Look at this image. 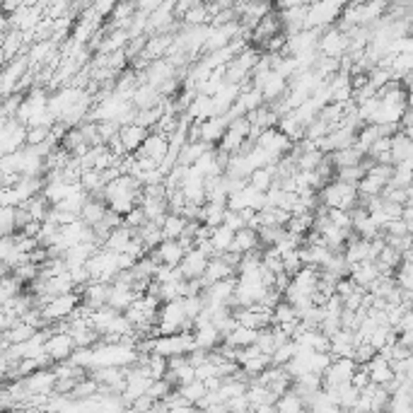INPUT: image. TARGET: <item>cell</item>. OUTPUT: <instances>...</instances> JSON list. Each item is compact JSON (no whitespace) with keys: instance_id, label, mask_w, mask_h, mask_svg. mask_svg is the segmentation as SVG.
<instances>
[{"instance_id":"18","label":"cell","mask_w":413,"mask_h":413,"mask_svg":"<svg viewBox=\"0 0 413 413\" xmlns=\"http://www.w3.org/2000/svg\"><path fill=\"white\" fill-rule=\"evenodd\" d=\"M186 223H189V220H186L184 215L167 213L165 218H162V223H160L162 240H179V237H182V232H184V228H186Z\"/></svg>"},{"instance_id":"30","label":"cell","mask_w":413,"mask_h":413,"mask_svg":"<svg viewBox=\"0 0 413 413\" xmlns=\"http://www.w3.org/2000/svg\"><path fill=\"white\" fill-rule=\"evenodd\" d=\"M177 389L182 397L189 401V404H194L196 406V401H199L203 394H206V387H203V382L201 380H191V382H186V384H179V387H174Z\"/></svg>"},{"instance_id":"13","label":"cell","mask_w":413,"mask_h":413,"mask_svg":"<svg viewBox=\"0 0 413 413\" xmlns=\"http://www.w3.org/2000/svg\"><path fill=\"white\" fill-rule=\"evenodd\" d=\"M230 276H237V271L232 269L230 264H225L220 257H211L206 264V271H203V276H201V285L206 288L208 283L220 281V278H230Z\"/></svg>"},{"instance_id":"28","label":"cell","mask_w":413,"mask_h":413,"mask_svg":"<svg viewBox=\"0 0 413 413\" xmlns=\"http://www.w3.org/2000/svg\"><path fill=\"white\" fill-rule=\"evenodd\" d=\"M290 319H297V309L288 300H278L276 307L271 309V324H283V321H290Z\"/></svg>"},{"instance_id":"36","label":"cell","mask_w":413,"mask_h":413,"mask_svg":"<svg viewBox=\"0 0 413 413\" xmlns=\"http://www.w3.org/2000/svg\"><path fill=\"white\" fill-rule=\"evenodd\" d=\"M377 350L370 346L367 341H360L358 346H355L353 350V360H355V365H365L367 360H372V355H375Z\"/></svg>"},{"instance_id":"17","label":"cell","mask_w":413,"mask_h":413,"mask_svg":"<svg viewBox=\"0 0 413 413\" xmlns=\"http://www.w3.org/2000/svg\"><path fill=\"white\" fill-rule=\"evenodd\" d=\"M389 155H392V162L406 160V157H413V143H411V135H406L404 131H397L392 135V143H389Z\"/></svg>"},{"instance_id":"15","label":"cell","mask_w":413,"mask_h":413,"mask_svg":"<svg viewBox=\"0 0 413 413\" xmlns=\"http://www.w3.org/2000/svg\"><path fill=\"white\" fill-rule=\"evenodd\" d=\"M367 372H370V380L375 384H384L387 380H392L394 370H392V363H389V358H382L380 353L372 355V360H367Z\"/></svg>"},{"instance_id":"1","label":"cell","mask_w":413,"mask_h":413,"mask_svg":"<svg viewBox=\"0 0 413 413\" xmlns=\"http://www.w3.org/2000/svg\"><path fill=\"white\" fill-rule=\"evenodd\" d=\"M316 199H319L321 206H326V208H343V211H350V208L358 206V189H355V184L331 179V182H326L319 191H316Z\"/></svg>"},{"instance_id":"21","label":"cell","mask_w":413,"mask_h":413,"mask_svg":"<svg viewBox=\"0 0 413 413\" xmlns=\"http://www.w3.org/2000/svg\"><path fill=\"white\" fill-rule=\"evenodd\" d=\"M257 333H259V329H249V326L237 324L235 329H232L228 336L223 338V343H230V346H237V348H245V346H249V343L257 341Z\"/></svg>"},{"instance_id":"3","label":"cell","mask_w":413,"mask_h":413,"mask_svg":"<svg viewBox=\"0 0 413 413\" xmlns=\"http://www.w3.org/2000/svg\"><path fill=\"white\" fill-rule=\"evenodd\" d=\"M348 47H350L348 32H343L336 27V30H326L324 34H319L316 51H319L321 56H336V58H341V56L348 51Z\"/></svg>"},{"instance_id":"25","label":"cell","mask_w":413,"mask_h":413,"mask_svg":"<svg viewBox=\"0 0 413 413\" xmlns=\"http://www.w3.org/2000/svg\"><path fill=\"white\" fill-rule=\"evenodd\" d=\"M247 179H249V186H254V189H259V191H266L276 179V165L252 169V174H249Z\"/></svg>"},{"instance_id":"19","label":"cell","mask_w":413,"mask_h":413,"mask_svg":"<svg viewBox=\"0 0 413 413\" xmlns=\"http://www.w3.org/2000/svg\"><path fill=\"white\" fill-rule=\"evenodd\" d=\"M133 235H135L133 228H128V225H118V228H114L109 235H106V240H104V245L101 247L111 249V252H123L128 242L133 240Z\"/></svg>"},{"instance_id":"40","label":"cell","mask_w":413,"mask_h":413,"mask_svg":"<svg viewBox=\"0 0 413 413\" xmlns=\"http://www.w3.org/2000/svg\"><path fill=\"white\" fill-rule=\"evenodd\" d=\"M114 5H116V0H97V3H94V13H97L99 17L101 15H111Z\"/></svg>"},{"instance_id":"11","label":"cell","mask_w":413,"mask_h":413,"mask_svg":"<svg viewBox=\"0 0 413 413\" xmlns=\"http://www.w3.org/2000/svg\"><path fill=\"white\" fill-rule=\"evenodd\" d=\"M145 135H148V128L138 126V123H123V126H118V138H121L123 150H126V152L138 150Z\"/></svg>"},{"instance_id":"29","label":"cell","mask_w":413,"mask_h":413,"mask_svg":"<svg viewBox=\"0 0 413 413\" xmlns=\"http://www.w3.org/2000/svg\"><path fill=\"white\" fill-rule=\"evenodd\" d=\"M182 20H184V25H186V27L208 25V22H211V15H208L206 3H199V5H194V8H189V10H186V13L182 15Z\"/></svg>"},{"instance_id":"9","label":"cell","mask_w":413,"mask_h":413,"mask_svg":"<svg viewBox=\"0 0 413 413\" xmlns=\"http://www.w3.org/2000/svg\"><path fill=\"white\" fill-rule=\"evenodd\" d=\"M259 92H261L264 101H276L288 92V80L283 75H278L276 70H271L269 75L264 78V82L259 85Z\"/></svg>"},{"instance_id":"39","label":"cell","mask_w":413,"mask_h":413,"mask_svg":"<svg viewBox=\"0 0 413 413\" xmlns=\"http://www.w3.org/2000/svg\"><path fill=\"white\" fill-rule=\"evenodd\" d=\"M223 225H228L230 230H240V228H245V218H242V213L240 211H230V208H225V213H223Z\"/></svg>"},{"instance_id":"6","label":"cell","mask_w":413,"mask_h":413,"mask_svg":"<svg viewBox=\"0 0 413 413\" xmlns=\"http://www.w3.org/2000/svg\"><path fill=\"white\" fill-rule=\"evenodd\" d=\"M186 249L182 247V242L179 240H162L160 245H157L155 249H150V257L155 259L157 264H167V266H177L179 261H182Z\"/></svg>"},{"instance_id":"4","label":"cell","mask_w":413,"mask_h":413,"mask_svg":"<svg viewBox=\"0 0 413 413\" xmlns=\"http://www.w3.org/2000/svg\"><path fill=\"white\" fill-rule=\"evenodd\" d=\"M75 343H73V336L63 331H51L44 341V350H47V358L51 363H58V360H68V355L73 353Z\"/></svg>"},{"instance_id":"5","label":"cell","mask_w":413,"mask_h":413,"mask_svg":"<svg viewBox=\"0 0 413 413\" xmlns=\"http://www.w3.org/2000/svg\"><path fill=\"white\" fill-rule=\"evenodd\" d=\"M169 152V140L165 133H155V131H148V135L143 138V143H140V148L133 152L135 157H150V160H155L157 165L160 162H165Z\"/></svg>"},{"instance_id":"12","label":"cell","mask_w":413,"mask_h":413,"mask_svg":"<svg viewBox=\"0 0 413 413\" xmlns=\"http://www.w3.org/2000/svg\"><path fill=\"white\" fill-rule=\"evenodd\" d=\"M228 116H211L206 118V121H199V138L206 140V143H218L220 135L225 133V128H228Z\"/></svg>"},{"instance_id":"22","label":"cell","mask_w":413,"mask_h":413,"mask_svg":"<svg viewBox=\"0 0 413 413\" xmlns=\"http://www.w3.org/2000/svg\"><path fill=\"white\" fill-rule=\"evenodd\" d=\"M329 155H331L333 167H348V165H358V162L365 157V152H360L355 145H350V148L333 150V152H329Z\"/></svg>"},{"instance_id":"26","label":"cell","mask_w":413,"mask_h":413,"mask_svg":"<svg viewBox=\"0 0 413 413\" xmlns=\"http://www.w3.org/2000/svg\"><path fill=\"white\" fill-rule=\"evenodd\" d=\"M276 411L281 413H297L302 411V399H300V394L295 392V389H288V392H283L278 399H276Z\"/></svg>"},{"instance_id":"20","label":"cell","mask_w":413,"mask_h":413,"mask_svg":"<svg viewBox=\"0 0 413 413\" xmlns=\"http://www.w3.org/2000/svg\"><path fill=\"white\" fill-rule=\"evenodd\" d=\"M223 341V336L218 333L213 324H203L199 329H194V346L203 350H213L218 348V343Z\"/></svg>"},{"instance_id":"34","label":"cell","mask_w":413,"mask_h":413,"mask_svg":"<svg viewBox=\"0 0 413 413\" xmlns=\"http://www.w3.org/2000/svg\"><path fill=\"white\" fill-rule=\"evenodd\" d=\"M257 346L261 348V353H266V355L273 353L276 338H273V329H271V324L269 326H261V329H259V333H257Z\"/></svg>"},{"instance_id":"37","label":"cell","mask_w":413,"mask_h":413,"mask_svg":"<svg viewBox=\"0 0 413 413\" xmlns=\"http://www.w3.org/2000/svg\"><path fill=\"white\" fill-rule=\"evenodd\" d=\"M326 215H329V220L333 225L350 230V213L348 211H343V208H326Z\"/></svg>"},{"instance_id":"10","label":"cell","mask_w":413,"mask_h":413,"mask_svg":"<svg viewBox=\"0 0 413 413\" xmlns=\"http://www.w3.org/2000/svg\"><path fill=\"white\" fill-rule=\"evenodd\" d=\"M259 247H261L259 245V232L254 228L245 225V228L235 230V237H232V242H230V252L245 254V252H252V249H259Z\"/></svg>"},{"instance_id":"16","label":"cell","mask_w":413,"mask_h":413,"mask_svg":"<svg viewBox=\"0 0 413 413\" xmlns=\"http://www.w3.org/2000/svg\"><path fill=\"white\" fill-rule=\"evenodd\" d=\"M104 213H106V203L101 199H97V196H90L87 194V199H85L80 213H78V218L85 220L87 225H94V223H99V220L104 218Z\"/></svg>"},{"instance_id":"33","label":"cell","mask_w":413,"mask_h":413,"mask_svg":"<svg viewBox=\"0 0 413 413\" xmlns=\"http://www.w3.org/2000/svg\"><path fill=\"white\" fill-rule=\"evenodd\" d=\"M411 230H413V225L404 223L401 218H392V220H387V223H384L382 235H387V237H401V235H409Z\"/></svg>"},{"instance_id":"8","label":"cell","mask_w":413,"mask_h":413,"mask_svg":"<svg viewBox=\"0 0 413 413\" xmlns=\"http://www.w3.org/2000/svg\"><path fill=\"white\" fill-rule=\"evenodd\" d=\"M138 297V292L133 290L126 283H109V295H106V304L114 307L116 312H123L133 300Z\"/></svg>"},{"instance_id":"32","label":"cell","mask_w":413,"mask_h":413,"mask_svg":"<svg viewBox=\"0 0 413 413\" xmlns=\"http://www.w3.org/2000/svg\"><path fill=\"white\" fill-rule=\"evenodd\" d=\"M174 389V384L167 380V377H160V380H152L150 384H148V389H145V394L152 399V401H162L167 397L169 392Z\"/></svg>"},{"instance_id":"35","label":"cell","mask_w":413,"mask_h":413,"mask_svg":"<svg viewBox=\"0 0 413 413\" xmlns=\"http://www.w3.org/2000/svg\"><path fill=\"white\" fill-rule=\"evenodd\" d=\"M281 261H283V271H285L288 276H292L297 269H302L300 249H290V252H283V254H281Z\"/></svg>"},{"instance_id":"23","label":"cell","mask_w":413,"mask_h":413,"mask_svg":"<svg viewBox=\"0 0 413 413\" xmlns=\"http://www.w3.org/2000/svg\"><path fill=\"white\" fill-rule=\"evenodd\" d=\"M186 295V278H177V281H167L160 283V302H169V300H182Z\"/></svg>"},{"instance_id":"38","label":"cell","mask_w":413,"mask_h":413,"mask_svg":"<svg viewBox=\"0 0 413 413\" xmlns=\"http://www.w3.org/2000/svg\"><path fill=\"white\" fill-rule=\"evenodd\" d=\"M145 215H143V211H140V206H133L131 211H128L126 215H123V225H128V228H133V230H138L140 225L145 223Z\"/></svg>"},{"instance_id":"24","label":"cell","mask_w":413,"mask_h":413,"mask_svg":"<svg viewBox=\"0 0 413 413\" xmlns=\"http://www.w3.org/2000/svg\"><path fill=\"white\" fill-rule=\"evenodd\" d=\"M223 213H225V203H215V201H206L201 206V223L211 225V228H218L223 225Z\"/></svg>"},{"instance_id":"7","label":"cell","mask_w":413,"mask_h":413,"mask_svg":"<svg viewBox=\"0 0 413 413\" xmlns=\"http://www.w3.org/2000/svg\"><path fill=\"white\" fill-rule=\"evenodd\" d=\"M206 264H208V257L194 247V249H189V252H184V257H182V261L177 264V269L182 271L184 278H201L203 271H206Z\"/></svg>"},{"instance_id":"14","label":"cell","mask_w":413,"mask_h":413,"mask_svg":"<svg viewBox=\"0 0 413 413\" xmlns=\"http://www.w3.org/2000/svg\"><path fill=\"white\" fill-rule=\"evenodd\" d=\"M377 276H380V271H377L375 261H355V264H350L348 278L353 281L355 285L365 288V290H367V285H370V283L377 278Z\"/></svg>"},{"instance_id":"2","label":"cell","mask_w":413,"mask_h":413,"mask_svg":"<svg viewBox=\"0 0 413 413\" xmlns=\"http://www.w3.org/2000/svg\"><path fill=\"white\" fill-rule=\"evenodd\" d=\"M87 266L90 276H92V281H104V283H111L116 273V252H111V249L106 247H99L97 252L92 254V257L85 261Z\"/></svg>"},{"instance_id":"31","label":"cell","mask_w":413,"mask_h":413,"mask_svg":"<svg viewBox=\"0 0 413 413\" xmlns=\"http://www.w3.org/2000/svg\"><path fill=\"white\" fill-rule=\"evenodd\" d=\"M295 350H297V343L292 341V338H288L285 343L273 348V353H271V365H285L288 360L295 355Z\"/></svg>"},{"instance_id":"27","label":"cell","mask_w":413,"mask_h":413,"mask_svg":"<svg viewBox=\"0 0 413 413\" xmlns=\"http://www.w3.org/2000/svg\"><path fill=\"white\" fill-rule=\"evenodd\" d=\"M232 237H235V230H230L228 225H218V228H213V232H211V245L215 249V257H218V254H223V252H228Z\"/></svg>"}]
</instances>
